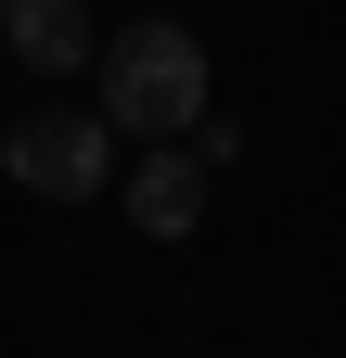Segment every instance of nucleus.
Here are the masks:
<instances>
[{
    "mask_svg": "<svg viewBox=\"0 0 346 358\" xmlns=\"http://www.w3.org/2000/svg\"><path fill=\"white\" fill-rule=\"evenodd\" d=\"M90 77H103V128H116V141H180V128L219 103L193 26H116Z\"/></svg>",
    "mask_w": 346,
    "mask_h": 358,
    "instance_id": "1",
    "label": "nucleus"
},
{
    "mask_svg": "<svg viewBox=\"0 0 346 358\" xmlns=\"http://www.w3.org/2000/svg\"><path fill=\"white\" fill-rule=\"evenodd\" d=\"M0 166L39 205H103L116 192V128H103V103H39V115L0 128Z\"/></svg>",
    "mask_w": 346,
    "mask_h": 358,
    "instance_id": "2",
    "label": "nucleus"
},
{
    "mask_svg": "<svg viewBox=\"0 0 346 358\" xmlns=\"http://www.w3.org/2000/svg\"><path fill=\"white\" fill-rule=\"evenodd\" d=\"M193 217H205V166L180 141H154L141 166H128V231H141V243H180Z\"/></svg>",
    "mask_w": 346,
    "mask_h": 358,
    "instance_id": "4",
    "label": "nucleus"
},
{
    "mask_svg": "<svg viewBox=\"0 0 346 358\" xmlns=\"http://www.w3.org/2000/svg\"><path fill=\"white\" fill-rule=\"evenodd\" d=\"M180 154H193V166H205V179H219V166H231V154H244V115H219V103H205V115H193V128H180Z\"/></svg>",
    "mask_w": 346,
    "mask_h": 358,
    "instance_id": "5",
    "label": "nucleus"
},
{
    "mask_svg": "<svg viewBox=\"0 0 346 358\" xmlns=\"http://www.w3.org/2000/svg\"><path fill=\"white\" fill-rule=\"evenodd\" d=\"M0 64H26V77H77V64H103L90 0H0Z\"/></svg>",
    "mask_w": 346,
    "mask_h": 358,
    "instance_id": "3",
    "label": "nucleus"
}]
</instances>
